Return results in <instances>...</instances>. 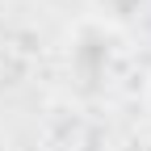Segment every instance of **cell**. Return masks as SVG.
<instances>
[{
    "label": "cell",
    "mask_w": 151,
    "mask_h": 151,
    "mask_svg": "<svg viewBox=\"0 0 151 151\" xmlns=\"http://www.w3.org/2000/svg\"><path fill=\"white\" fill-rule=\"evenodd\" d=\"M147 151H151V147H147Z\"/></svg>",
    "instance_id": "1"
}]
</instances>
